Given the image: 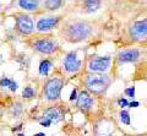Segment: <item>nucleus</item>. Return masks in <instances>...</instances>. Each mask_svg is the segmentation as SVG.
I'll use <instances>...</instances> for the list:
<instances>
[{"label":"nucleus","instance_id":"1","mask_svg":"<svg viewBox=\"0 0 147 136\" xmlns=\"http://www.w3.org/2000/svg\"><path fill=\"white\" fill-rule=\"evenodd\" d=\"M61 33L67 42L79 43L92 34V26L87 21H74L64 27Z\"/></svg>","mask_w":147,"mask_h":136},{"label":"nucleus","instance_id":"2","mask_svg":"<svg viewBox=\"0 0 147 136\" xmlns=\"http://www.w3.org/2000/svg\"><path fill=\"white\" fill-rule=\"evenodd\" d=\"M112 80L108 75L104 74H96V72H91L90 75H87L85 86L87 91H90L92 93L96 94H102L108 90L110 86Z\"/></svg>","mask_w":147,"mask_h":136},{"label":"nucleus","instance_id":"3","mask_svg":"<svg viewBox=\"0 0 147 136\" xmlns=\"http://www.w3.org/2000/svg\"><path fill=\"white\" fill-rule=\"evenodd\" d=\"M65 81L60 76H52L43 87V97L48 102H58L61 97V91Z\"/></svg>","mask_w":147,"mask_h":136},{"label":"nucleus","instance_id":"4","mask_svg":"<svg viewBox=\"0 0 147 136\" xmlns=\"http://www.w3.org/2000/svg\"><path fill=\"white\" fill-rule=\"evenodd\" d=\"M64 118V113L59 107H49L47 109H44L42 115L39 119V124L44 126V128H50L52 124H58L59 121H61Z\"/></svg>","mask_w":147,"mask_h":136},{"label":"nucleus","instance_id":"5","mask_svg":"<svg viewBox=\"0 0 147 136\" xmlns=\"http://www.w3.org/2000/svg\"><path fill=\"white\" fill-rule=\"evenodd\" d=\"M15 17V24H16V31L22 36H30L34 31V24L33 20L30 15L25 12H17L13 15Z\"/></svg>","mask_w":147,"mask_h":136},{"label":"nucleus","instance_id":"6","mask_svg":"<svg viewBox=\"0 0 147 136\" xmlns=\"http://www.w3.org/2000/svg\"><path fill=\"white\" fill-rule=\"evenodd\" d=\"M32 49L39 54H53L59 49V44L53 38H38L32 43Z\"/></svg>","mask_w":147,"mask_h":136},{"label":"nucleus","instance_id":"7","mask_svg":"<svg viewBox=\"0 0 147 136\" xmlns=\"http://www.w3.org/2000/svg\"><path fill=\"white\" fill-rule=\"evenodd\" d=\"M112 64V58L110 57H97L91 59L88 63V70L96 74H103L104 71L109 69Z\"/></svg>","mask_w":147,"mask_h":136},{"label":"nucleus","instance_id":"8","mask_svg":"<svg viewBox=\"0 0 147 136\" xmlns=\"http://www.w3.org/2000/svg\"><path fill=\"white\" fill-rule=\"evenodd\" d=\"M130 37L137 42H142V40L147 39V17L144 20L136 21L130 27Z\"/></svg>","mask_w":147,"mask_h":136},{"label":"nucleus","instance_id":"9","mask_svg":"<svg viewBox=\"0 0 147 136\" xmlns=\"http://www.w3.org/2000/svg\"><path fill=\"white\" fill-rule=\"evenodd\" d=\"M81 59L77 57L76 52H70L66 54L65 59H64V70L69 74H75V72L80 71L81 69Z\"/></svg>","mask_w":147,"mask_h":136},{"label":"nucleus","instance_id":"10","mask_svg":"<svg viewBox=\"0 0 147 136\" xmlns=\"http://www.w3.org/2000/svg\"><path fill=\"white\" fill-rule=\"evenodd\" d=\"M60 21V17H43V19H39L37 21V25H36V30L38 32H49L52 31L54 27H57V25L59 24Z\"/></svg>","mask_w":147,"mask_h":136},{"label":"nucleus","instance_id":"11","mask_svg":"<svg viewBox=\"0 0 147 136\" xmlns=\"http://www.w3.org/2000/svg\"><path fill=\"white\" fill-rule=\"evenodd\" d=\"M76 106L81 112H88L92 107H93V98H92L91 94L87 92V91H81L80 94L77 96L76 99Z\"/></svg>","mask_w":147,"mask_h":136},{"label":"nucleus","instance_id":"12","mask_svg":"<svg viewBox=\"0 0 147 136\" xmlns=\"http://www.w3.org/2000/svg\"><path fill=\"white\" fill-rule=\"evenodd\" d=\"M140 58V50L139 49H125L118 54V61L120 64L124 63H134Z\"/></svg>","mask_w":147,"mask_h":136},{"label":"nucleus","instance_id":"13","mask_svg":"<svg viewBox=\"0 0 147 136\" xmlns=\"http://www.w3.org/2000/svg\"><path fill=\"white\" fill-rule=\"evenodd\" d=\"M18 6L26 11H37L39 7L38 0H18Z\"/></svg>","mask_w":147,"mask_h":136},{"label":"nucleus","instance_id":"14","mask_svg":"<svg viewBox=\"0 0 147 136\" xmlns=\"http://www.w3.org/2000/svg\"><path fill=\"white\" fill-rule=\"evenodd\" d=\"M0 88H9L11 92H16L18 88V85L15 80L4 76V77L0 79Z\"/></svg>","mask_w":147,"mask_h":136},{"label":"nucleus","instance_id":"15","mask_svg":"<svg viewBox=\"0 0 147 136\" xmlns=\"http://www.w3.org/2000/svg\"><path fill=\"white\" fill-rule=\"evenodd\" d=\"M53 67V63L49 60V59H44V60H42L39 63V67H38V70H39V75H42L44 76V77H47V76L49 75V71L50 69Z\"/></svg>","mask_w":147,"mask_h":136},{"label":"nucleus","instance_id":"16","mask_svg":"<svg viewBox=\"0 0 147 136\" xmlns=\"http://www.w3.org/2000/svg\"><path fill=\"white\" fill-rule=\"evenodd\" d=\"M84 6L86 9V12H96L100 7V0H85Z\"/></svg>","mask_w":147,"mask_h":136},{"label":"nucleus","instance_id":"17","mask_svg":"<svg viewBox=\"0 0 147 136\" xmlns=\"http://www.w3.org/2000/svg\"><path fill=\"white\" fill-rule=\"evenodd\" d=\"M22 97H24V99H27V101L36 98V90L32 86H26L22 90Z\"/></svg>","mask_w":147,"mask_h":136},{"label":"nucleus","instance_id":"18","mask_svg":"<svg viewBox=\"0 0 147 136\" xmlns=\"http://www.w3.org/2000/svg\"><path fill=\"white\" fill-rule=\"evenodd\" d=\"M63 5V0H45V7L50 11H55L60 9Z\"/></svg>","mask_w":147,"mask_h":136},{"label":"nucleus","instance_id":"19","mask_svg":"<svg viewBox=\"0 0 147 136\" xmlns=\"http://www.w3.org/2000/svg\"><path fill=\"white\" fill-rule=\"evenodd\" d=\"M22 110H24V108H22V103L16 102L15 104H13L12 110H11L13 118H18V116H20V115L22 114Z\"/></svg>","mask_w":147,"mask_h":136},{"label":"nucleus","instance_id":"20","mask_svg":"<svg viewBox=\"0 0 147 136\" xmlns=\"http://www.w3.org/2000/svg\"><path fill=\"white\" fill-rule=\"evenodd\" d=\"M120 120L123 124L125 125H130L131 121H130V113H129L127 110H121L120 112Z\"/></svg>","mask_w":147,"mask_h":136},{"label":"nucleus","instance_id":"21","mask_svg":"<svg viewBox=\"0 0 147 136\" xmlns=\"http://www.w3.org/2000/svg\"><path fill=\"white\" fill-rule=\"evenodd\" d=\"M124 92H125L126 96L130 97V98H134L135 97V87H134V86H132V87H127L125 91H124Z\"/></svg>","mask_w":147,"mask_h":136},{"label":"nucleus","instance_id":"22","mask_svg":"<svg viewBox=\"0 0 147 136\" xmlns=\"http://www.w3.org/2000/svg\"><path fill=\"white\" fill-rule=\"evenodd\" d=\"M118 104L120 107H127L129 106V101L125 98H120V99H118Z\"/></svg>","mask_w":147,"mask_h":136},{"label":"nucleus","instance_id":"23","mask_svg":"<svg viewBox=\"0 0 147 136\" xmlns=\"http://www.w3.org/2000/svg\"><path fill=\"white\" fill-rule=\"evenodd\" d=\"M76 99H77V90L74 88L72 92H71V94H70V101L74 102V101H76Z\"/></svg>","mask_w":147,"mask_h":136},{"label":"nucleus","instance_id":"24","mask_svg":"<svg viewBox=\"0 0 147 136\" xmlns=\"http://www.w3.org/2000/svg\"><path fill=\"white\" fill-rule=\"evenodd\" d=\"M22 126H24V124H18V125H16L15 128H12L11 130H12V133H18L20 130H22Z\"/></svg>","mask_w":147,"mask_h":136},{"label":"nucleus","instance_id":"25","mask_svg":"<svg viewBox=\"0 0 147 136\" xmlns=\"http://www.w3.org/2000/svg\"><path fill=\"white\" fill-rule=\"evenodd\" d=\"M127 107H130V108H137V107H140V102H129V106Z\"/></svg>","mask_w":147,"mask_h":136},{"label":"nucleus","instance_id":"26","mask_svg":"<svg viewBox=\"0 0 147 136\" xmlns=\"http://www.w3.org/2000/svg\"><path fill=\"white\" fill-rule=\"evenodd\" d=\"M33 136H47V135H45L44 133H37V134H34Z\"/></svg>","mask_w":147,"mask_h":136},{"label":"nucleus","instance_id":"27","mask_svg":"<svg viewBox=\"0 0 147 136\" xmlns=\"http://www.w3.org/2000/svg\"><path fill=\"white\" fill-rule=\"evenodd\" d=\"M17 136H26L25 134H22V133H20V134H17Z\"/></svg>","mask_w":147,"mask_h":136}]
</instances>
